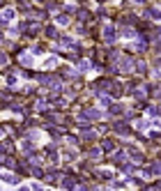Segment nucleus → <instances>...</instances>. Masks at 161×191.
<instances>
[{"mask_svg": "<svg viewBox=\"0 0 161 191\" xmlns=\"http://www.w3.org/2000/svg\"><path fill=\"white\" fill-rule=\"evenodd\" d=\"M101 35H104V37H101V39H104L106 44H113V42H115V39H117V32H115V28H113V26H106V28H104V32H101Z\"/></svg>", "mask_w": 161, "mask_h": 191, "instance_id": "1", "label": "nucleus"}, {"mask_svg": "<svg viewBox=\"0 0 161 191\" xmlns=\"http://www.w3.org/2000/svg\"><path fill=\"white\" fill-rule=\"evenodd\" d=\"M76 21H81V23H92L94 16H92V12H88L85 7H81L78 12H76Z\"/></svg>", "mask_w": 161, "mask_h": 191, "instance_id": "2", "label": "nucleus"}, {"mask_svg": "<svg viewBox=\"0 0 161 191\" xmlns=\"http://www.w3.org/2000/svg\"><path fill=\"white\" fill-rule=\"evenodd\" d=\"M76 184H78V180H76L74 175H67V177H64V180H62V187L67 189V191H71V189H76Z\"/></svg>", "mask_w": 161, "mask_h": 191, "instance_id": "3", "label": "nucleus"}, {"mask_svg": "<svg viewBox=\"0 0 161 191\" xmlns=\"http://www.w3.org/2000/svg\"><path fill=\"white\" fill-rule=\"evenodd\" d=\"M44 32H46V37H49V39H53V42H58V39H60V35H58V28H55V26H46Z\"/></svg>", "mask_w": 161, "mask_h": 191, "instance_id": "4", "label": "nucleus"}, {"mask_svg": "<svg viewBox=\"0 0 161 191\" xmlns=\"http://www.w3.org/2000/svg\"><path fill=\"white\" fill-rule=\"evenodd\" d=\"M14 19V9H7V12H2L0 14V26H7V23Z\"/></svg>", "mask_w": 161, "mask_h": 191, "instance_id": "5", "label": "nucleus"}, {"mask_svg": "<svg viewBox=\"0 0 161 191\" xmlns=\"http://www.w3.org/2000/svg\"><path fill=\"white\" fill-rule=\"evenodd\" d=\"M115 147H117V145H115V141H108V138L104 141V152H113Z\"/></svg>", "mask_w": 161, "mask_h": 191, "instance_id": "6", "label": "nucleus"}, {"mask_svg": "<svg viewBox=\"0 0 161 191\" xmlns=\"http://www.w3.org/2000/svg\"><path fill=\"white\" fill-rule=\"evenodd\" d=\"M88 157H90V159H99V157H101V152H99L97 147H92V150H88Z\"/></svg>", "mask_w": 161, "mask_h": 191, "instance_id": "7", "label": "nucleus"}, {"mask_svg": "<svg viewBox=\"0 0 161 191\" xmlns=\"http://www.w3.org/2000/svg\"><path fill=\"white\" fill-rule=\"evenodd\" d=\"M69 21H71V19H69V14H60V16H58V23H60V26H67Z\"/></svg>", "mask_w": 161, "mask_h": 191, "instance_id": "8", "label": "nucleus"}, {"mask_svg": "<svg viewBox=\"0 0 161 191\" xmlns=\"http://www.w3.org/2000/svg\"><path fill=\"white\" fill-rule=\"evenodd\" d=\"M120 170H122V173H131V170H134V164H129V161H127V164L120 166Z\"/></svg>", "mask_w": 161, "mask_h": 191, "instance_id": "9", "label": "nucleus"}, {"mask_svg": "<svg viewBox=\"0 0 161 191\" xmlns=\"http://www.w3.org/2000/svg\"><path fill=\"white\" fill-rule=\"evenodd\" d=\"M5 65H7V58H5L2 53H0V67H5Z\"/></svg>", "mask_w": 161, "mask_h": 191, "instance_id": "10", "label": "nucleus"}]
</instances>
